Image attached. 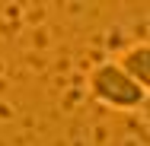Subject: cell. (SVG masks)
Instances as JSON below:
<instances>
[{
  "mask_svg": "<svg viewBox=\"0 0 150 146\" xmlns=\"http://www.w3.org/2000/svg\"><path fill=\"white\" fill-rule=\"evenodd\" d=\"M90 95L102 105V108H112V111H141L144 108V98H147V89H141L125 70H121L118 60H102L90 70V80H86Z\"/></svg>",
  "mask_w": 150,
  "mask_h": 146,
  "instance_id": "6da1fadb",
  "label": "cell"
},
{
  "mask_svg": "<svg viewBox=\"0 0 150 146\" xmlns=\"http://www.w3.org/2000/svg\"><path fill=\"white\" fill-rule=\"evenodd\" d=\"M115 60L121 64V70H125V73L137 83V86L150 92V41L128 45V48H125Z\"/></svg>",
  "mask_w": 150,
  "mask_h": 146,
  "instance_id": "7a4b0ae2",
  "label": "cell"
},
{
  "mask_svg": "<svg viewBox=\"0 0 150 146\" xmlns=\"http://www.w3.org/2000/svg\"><path fill=\"white\" fill-rule=\"evenodd\" d=\"M144 115H147V121H150V92H147V98H144V108H141Z\"/></svg>",
  "mask_w": 150,
  "mask_h": 146,
  "instance_id": "3957f363",
  "label": "cell"
}]
</instances>
